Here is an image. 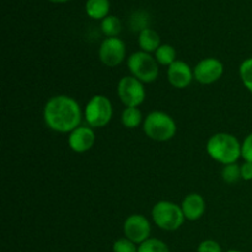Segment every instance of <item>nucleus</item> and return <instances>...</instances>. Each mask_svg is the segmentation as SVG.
<instances>
[{
  "label": "nucleus",
  "instance_id": "obj_24",
  "mask_svg": "<svg viewBox=\"0 0 252 252\" xmlns=\"http://www.w3.org/2000/svg\"><path fill=\"white\" fill-rule=\"evenodd\" d=\"M198 252H223L220 245L214 240H204L199 244Z\"/></svg>",
  "mask_w": 252,
  "mask_h": 252
},
{
  "label": "nucleus",
  "instance_id": "obj_26",
  "mask_svg": "<svg viewBox=\"0 0 252 252\" xmlns=\"http://www.w3.org/2000/svg\"><path fill=\"white\" fill-rule=\"evenodd\" d=\"M51 2H56V4H61V2H65L69 1V0H49Z\"/></svg>",
  "mask_w": 252,
  "mask_h": 252
},
{
  "label": "nucleus",
  "instance_id": "obj_21",
  "mask_svg": "<svg viewBox=\"0 0 252 252\" xmlns=\"http://www.w3.org/2000/svg\"><path fill=\"white\" fill-rule=\"evenodd\" d=\"M221 176H223L224 181L228 184H234V182L239 181L241 179V166L235 164L225 165L221 171Z\"/></svg>",
  "mask_w": 252,
  "mask_h": 252
},
{
  "label": "nucleus",
  "instance_id": "obj_11",
  "mask_svg": "<svg viewBox=\"0 0 252 252\" xmlns=\"http://www.w3.org/2000/svg\"><path fill=\"white\" fill-rule=\"evenodd\" d=\"M193 78V71L189 64L182 61H176L167 68V79L174 88H187Z\"/></svg>",
  "mask_w": 252,
  "mask_h": 252
},
{
  "label": "nucleus",
  "instance_id": "obj_4",
  "mask_svg": "<svg viewBox=\"0 0 252 252\" xmlns=\"http://www.w3.org/2000/svg\"><path fill=\"white\" fill-rule=\"evenodd\" d=\"M154 223L160 229L166 231H175L184 224L185 216L181 207L169 201H160L152 211Z\"/></svg>",
  "mask_w": 252,
  "mask_h": 252
},
{
  "label": "nucleus",
  "instance_id": "obj_7",
  "mask_svg": "<svg viewBox=\"0 0 252 252\" xmlns=\"http://www.w3.org/2000/svg\"><path fill=\"white\" fill-rule=\"evenodd\" d=\"M118 97L127 107H138L145 100V89L142 81L134 76H123L118 81Z\"/></svg>",
  "mask_w": 252,
  "mask_h": 252
},
{
  "label": "nucleus",
  "instance_id": "obj_16",
  "mask_svg": "<svg viewBox=\"0 0 252 252\" xmlns=\"http://www.w3.org/2000/svg\"><path fill=\"white\" fill-rule=\"evenodd\" d=\"M155 59L161 65H171L176 62V51L170 44H161L155 52Z\"/></svg>",
  "mask_w": 252,
  "mask_h": 252
},
{
  "label": "nucleus",
  "instance_id": "obj_22",
  "mask_svg": "<svg viewBox=\"0 0 252 252\" xmlns=\"http://www.w3.org/2000/svg\"><path fill=\"white\" fill-rule=\"evenodd\" d=\"M113 252H138L137 244L130 241L129 239L122 238L113 243Z\"/></svg>",
  "mask_w": 252,
  "mask_h": 252
},
{
  "label": "nucleus",
  "instance_id": "obj_27",
  "mask_svg": "<svg viewBox=\"0 0 252 252\" xmlns=\"http://www.w3.org/2000/svg\"><path fill=\"white\" fill-rule=\"evenodd\" d=\"M226 252H241V251H239V250H229V251H226Z\"/></svg>",
  "mask_w": 252,
  "mask_h": 252
},
{
  "label": "nucleus",
  "instance_id": "obj_8",
  "mask_svg": "<svg viewBox=\"0 0 252 252\" xmlns=\"http://www.w3.org/2000/svg\"><path fill=\"white\" fill-rule=\"evenodd\" d=\"M123 231L126 238L134 244H142L149 239L152 226L149 220L142 214H133L126 219L123 224Z\"/></svg>",
  "mask_w": 252,
  "mask_h": 252
},
{
  "label": "nucleus",
  "instance_id": "obj_6",
  "mask_svg": "<svg viewBox=\"0 0 252 252\" xmlns=\"http://www.w3.org/2000/svg\"><path fill=\"white\" fill-rule=\"evenodd\" d=\"M113 115L112 103L106 96L96 95L85 107V120L90 127L101 128L108 125Z\"/></svg>",
  "mask_w": 252,
  "mask_h": 252
},
{
  "label": "nucleus",
  "instance_id": "obj_9",
  "mask_svg": "<svg viewBox=\"0 0 252 252\" xmlns=\"http://www.w3.org/2000/svg\"><path fill=\"white\" fill-rule=\"evenodd\" d=\"M98 57L105 65L113 68L123 62L126 57V46L122 39L117 37H107L101 43Z\"/></svg>",
  "mask_w": 252,
  "mask_h": 252
},
{
  "label": "nucleus",
  "instance_id": "obj_5",
  "mask_svg": "<svg viewBox=\"0 0 252 252\" xmlns=\"http://www.w3.org/2000/svg\"><path fill=\"white\" fill-rule=\"evenodd\" d=\"M128 68L133 76L142 83H153L159 75L157 59L143 51L135 52L128 58Z\"/></svg>",
  "mask_w": 252,
  "mask_h": 252
},
{
  "label": "nucleus",
  "instance_id": "obj_14",
  "mask_svg": "<svg viewBox=\"0 0 252 252\" xmlns=\"http://www.w3.org/2000/svg\"><path fill=\"white\" fill-rule=\"evenodd\" d=\"M138 42H139L140 48L143 49V52H147V53H150V52H157V49L159 48L161 44H160V37L154 30L149 29H143L139 33V38H138Z\"/></svg>",
  "mask_w": 252,
  "mask_h": 252
},
{
  "label": "nucleus",
  "instance_id": "obj_23",
  "mask_svg": "<svg viewBox=\"0 0 252 252\" xmlns=\"http://www.w3.org/2000/svg\"><path fill=\"white\" fill-rule=\"evenodd\" d=\"M241 157L246 162H252V133L245 138L241 144Z\"/></svg>",
  "mask_w": 252,
  "mask_h": 252
},
{
  "label": "nucleus",
  "instance_id": "obj_25",
  "mask_svg": "<svg viewBox=\"0 0 252 252\" xmlns=\"http://www.w3.org/2000/svg\"><path fill=\"white\" fill-rule=\"evenodd\" d=\"M241 179L245 181L252 180V162H246L241 165Z\"/></svg>",
  "mask_w": 252,
  "mask_h": 252
},
{
  "label": "nucleus",
  "instance_id": "obj_10",
  "mask_svg": "<svg viewBox=\"0 0 252 252\" xmlns=\"http://www.w3.org/2000/svg\"><path fill=\"white\" fill-rule=\"evenodd\" d=\"M224 65L219 59L206 58L199 62L193 70L194 79L201 84H212L221 78Z\"/></svg>",
  "mask_w": 252,
  "mask_h": 252
},
{
  "label": "nucleus",
  "instance_id": "obj_1",
  "mask_svg": "<svg viewBox=\"0 0 252 252\" xmlns=\"http://www.w3.org/2000/svg\"><path fill=\"white\" fill-rule=\"evenodd\" d=\"M44 122L47 127L59 133H69L79 127L81 110L74 98L65 95L52 97L44 106Z\"/></svg>",
  "mask_w": 252,
  "mask_h": 252
},
{
  "label": "nucleus",
  "instance_id": "obj_18",
  "mask_svg": "<svg viewBox=\"0 0 252 252\" xmlns=\"http://www.w3.org/2000/svg\"><path fill=\"white\" fill-rule=\"evenodd\" d=\"M138 252H170V250L164 241L149 238L138 246Z\"/></svg>",
  "mask_w": 252,
  "mask_h": 252
},
{
  "label": "nucleus",
  "instance_id": "obj_19",
  "mask_svg": "<svg viewBox=\"0 0 252 252\" xmlns=\"http://www.w3.org/2000/svg\"><path fill=\"white\" fill-rule=\"evenodd\" d=\"M101 30L107 37H116L121 32V21L116 16H107L102 20Z\"/></svg>",
  "mask_w": 252,
  "mask_h": 252
},
{
  "label": "nucleus",
  "instance_id": "obj_13",
  "mask_svg": "<svg viewBox=\"0 0 252 252\" xmlns=\"http://www.w3.org/2000/svg\"><path fill=\"white\" fill-rule=\"evenodd\" d=\"M181 209L184 212L185 218L189 220H197L206 212V202H204L203 197L199 194H189L182 202Z\"/></svg>",
  "mask_w": 252,
  "mask_h": 252
},
{
  "label": "nucleus",
  "instance_id": "obj_17",
  "mask_svg": "<svg viewBox=\"0 0 252 252\" xmlns=\"http://www.w3.org/2000/svg\"><path fill=\"white\" fill-rule=\"evenodd\" d=\"M142 123V112L138 107H127L122 112V125L126 128H137Z\"/></svg>",
  "mask_w": 252,
  "mask_h": 252
},
{
  "label": "nucleus",
  "instance_id": "obj_15",
  "mask_svg": "<svg viewBox=\"0 0 252 252\" xmlns=\"http://www.w3.org/2000/svg\"><path fill=\"white\" fill-rule=\"evenodd\" d=\"M85 9L86 14L91 19H105L110 11V1L108 0H88Z\"/></svg>",
  "mask_w": 252,
  "mask_h": 252
},
{
  "label": "nucleus",
  "instance_id": "obj_3",
  "mask_svg": "<svg viewBox=\"0 0 252 252\" xmlns=\"http://www.w3.org/2000/svg\"><path fill=\"white\" fill-rule=\"evenodd\" d=\"M144 132L150 139L157 142H166L170 140L176 133V123L171 116L162 111H154L147 116L144 121Z\"/></svg>",
  "mask_w": 252,
  "mask_h": 252
},
{
  "label": "nucleus",
  "instance_id": "obj_20",
  "mask_svg": "<svg viewBox=\"0 0 252 252\" xmlns=\"http://www.w3.org/2000/svg\"><path fill=\"white\" fill-rule=\"evenodd\" d=\"M239 71H240V78L245 88L252 93V57L241 63Z\"/></svg>",
  "mask_w": 252,
  "mask_h": 252
},
{
  "label": "nucleus",
  "instance_id": "obj_2",
  "mask_svg": "<svg viewBox=\"0 0 252 252\" xmlns=\"http://www.w3.org/2000/svg\"><path fill=\"white\" fill-rule=\"evenodd\" d=\"M209 157L220 164H235L241 157V144L236 137L228 133H218L209 138L207 143Z\"/></svg>",
  "mask_w": 252,
  "mask_h": 252
},
{
  "label": "nucleus",
  "instance_id": "obj_12",
  "mask_svg": "<svg viewBox=\"0 0 252 252\" xmlns=\"http://www.w3.org/2000/svg\"><path fill=\"white\" fill-rule=\"evenodd\" d=\"M95 133L89 127H78L69 135V147L76 153H85L93 148Z\"/></svg>",
  "mask_w": 252,
  "mask_h": 252
}]
</instances>
